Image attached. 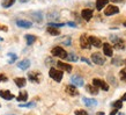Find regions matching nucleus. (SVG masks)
<instances>
[{"instance_id": "obj_39", "label": "nucleus", "mask_w": 126, "mask_h": 115, "mask_svg": "<svg viewBox=\"0 0 126 115\" xmlns=\"http://www.w3.org/2000/svg\"><path fill=\"white\" fill-rule=\"evenodd\" d=\"M120 100H122V101H126V93L122 96V99H120Z\"/></svg>"}, {"instance_id": "obj_32", "label": "nucleus", "mask_w": 126, "mask_h": 115, "mask_svg": "<svg viewBox=\"0 0 126 115\" xmlns=\"http://www.w3.org/2000/svg\"><path fill=\"white\" fill-rule=\"evenodd\" d=\"M74 114L75 115H88V113L86 111H83V109H78V111L74 112Z\"/></svg>"}, {"instance_id": "obj_40", "label": "nucleus", "mask_w": 126, "mask_h": 115, "mask_svg": "<svg viewBox=\"0 0 126 115\" xmlns=\"http://www.w3.org/2000/svg\"><path fill=\"white\" fill-rule=\"evenodd\" d=\"M112 2H123V0H111Z\"/></svg>"}, {"instance_id": "obj_37", "label": "nucleus", "mask_w": 126, "mask_h": 115, "mask_svg": "<svg viewBox=\"0 0 126 115\" xmlns=\"http://www.w3.org/2000/svg\"><path fill=\"white\" fill-rule=\"evenodd\" d=\"M66 24H68L69 27H73V28H75V27H77V24H75L74 22H67Z\"/></svg>"}, {"instance_id": "obj_25", "label": "nucleus", "mask_w": 126, "mask_h": 115, "mask_svg": "<svg viewBox=\"0 0 126 115\" xmlns=\"http://www.w3.org/2000/svg\"><path fill=\"white\" fill-rule=\"evenodd\" d=\"M36 36L34 35H26V41H27V44L28 46H31V44H34L36 42Z\"/></svg>"}, {"instance_id": "obj_18", "label": "nucleus", "mask_w": 126, "mask_h": 115, "mask_svg": "<svg viewBox=\"0 0 126 115\" xmlns=\"http://www.w3.org/2000/svg\"><path fill=\"white\" fill-rule=\"evenodd\" d=\"M81 16H82L86 21H89V20L93 18V11L92 9H83V11L81 12Z\"/></svg>"}, {"instance_id": "obj_15", "label": "nucleus", "mask_w": 126, "mask_h": 115, "mask_svg": "<svg viewBox=\"0 0 126 115\" xmlns=\"http://www.w3.org/2000/svg\"><path fill=\"white\" fill-rule=\"evenodd\" d=\"M16 24H17V27H21V28H31V22L30 21H27V20H16Z\"/></svg>"}, {"instance_id": "obj_31", "label": "nucleus", "mask_w": 126, "mask_h": 115, "mask_svg": "<svg viewBox=\"0 0 126 115\" xmlns=\"http://www.w3.org/2000/svg\"><path fill=\"white\" fill-rule=\"evenodd\" d=\"M66 23H56V22H50L49 26L50 27H54V28H58V27H64Z\"/></svg>"}, {"instance_id": "obj_5", "label": "nucleus", "mask_w": 126, "mask_h": 115, "mask_svg": "<svg viewBox=\"0 0 126 115\" xmlns=\"http://www.w3.org/2000/svg\"><path fill=\"white\" fill-rule=\"evenodd\" d=\"M92 61L94 62L95 64H97V65H103L104 63H105L104 57L99 54V52H94V54L92 55Z\"/></svg>"}, {"instance_id": "obj_34", "label": "nucleus", "mask_w": 126, "mask_h": 115, "mask_svg": "<svg viewBox=\"0 0 126 115\" xmlns=\"http://www.w3.org/2000/svg\"><path fill=\"white\" fill-rule=\"evenodd\" d=\"M119 74H120V78H122V80H125V81H126V70H122Z\"/></svg>"}, {"instance_id": "obj_16", "label": "nucleus", "mask_w": 126, "mask_h": 115, "mask_svg": "<svg viewBox=\"0 0 126 115\" xmlns=\"http://www.w3.org/2000/svg\"><path fill=\"white\" fill-rule=\"evenodd\" d=\"M17 66H19L21 70L26 71V70H28L29 69V66H30V61H29V59H23V61L19 62Z\"/></svg>"}, {"instance_id": "obj_12", "label": "nucleus", "mask_w": 126, "mask_h": 115, "mask_svg": "<svg viewBox=\"0 0 126 115\" xmlns=\"http://www.w3.org/2000/svg\"><path fill=\"white\" fill-rule=\"evenodd\" d=\"M65 90H66V92L72 96H75L79 94V91L77 90V86H74V85H67L65 87Z\"/></svg>"}, {"instance_id": "obj_38", "label": "nucleus", "mask_w": 126, "mask_h": 115, "mask_svg": "<svg viewBox=\"0 0 126 115\" xmlns=\"http://www.w3.org/2000/svg\"><path fill=\"white\" fill-rule=\"evenodd\" d=\"M117 111H118V109H115V111H112L109 115H116V114H117Z\"/></svg>"}, {"instance_id": "obj_14", "label": "nucleus", "mask_w": 126, "mask_h": 115, "mask_svg": "<svg viewBox=\"0 0 126 115\" xmlns=\"http://www.w3.org/2000/svg\"><path fill=\"white\" fill-rule=\"evenodd\" d=\"M103 52L108 57H112L113 51H112V46H110V43H104L103 44Z\"/></svg>"}, {"instance_id": "obj_45", "label": "nucleus", "mask_w": 126, "mask_h": 115, "mask_svg": "<svg viewBox=\"0 0 126 115\" xmlns=\"http://www.w3.org/2000/svg\"><path fill=\"white\" fill-rule=\"evenodd\" d=\"M0 41H2V38H1V37H0Z\"/></svg>"}, {"instance_id": "obj_8", "label": "nucleus", "mask_w": 126, "mask_h": 115, "mask_svg": "<svg viewBox=\"0 0 126 115\" xmlns=\"http://www.w3.org/2000/svg\"><path fill=\"white\" fill-rule=\"evenodd\" d=\"M71 81H72V84L74 85V86H77V87H81V86H83L84 85V81H83V79H82V77L78 76V74L72 76Z\"/></svg>"}, {"instance_id": "obj_3", "label": "nucleus", "mask_w": 126, "mask_h": 115, "mask_svg": "<svg viewBox=\"0 0 126 115\" xmlns=\"http://www.w3.org/2000/svg\"><path fill=\"white\" fill-rule=\"evenodd\" d=\"M110 40L112 41V43H113V46H115L116 49H124L125 48V44H124V41H123L122 38L117 37V36H115V35H111L110 36Z\"/></svg>"}, {"instance_id": "obj_26", "label": "nucleus", "mask_w": 126, "mask_h": 115, "mask_svg": "<svg viewBox=\"0 0 126 115\" xmlns=\"http://www.w3.org/2000/svg\"><path fill=\"white\" fill-rule=\"evenodd\" d=\"M28 99V93L26 92V91H22V92H20L19 93V95H17V101H26V100Z\"/></svg>"}, {"instance_id": "obj_6", "label": "nucleus", "mask_w": 126, "mask_h": 115, "mask_svg": "<svg viewBox=\"0 0 126 115\" xmlns=\"http://www.w3.org/2000/svg\"><path fill=\"white\" fill-rule=\"evenodd\" d=\"M80 46L82 49H89L92 44L89 42V37H87V35L86 34H82L80 37Z\"/></svg>"}, {"instance_id": "obj_19", "label": "nucleus", "mask_w": 126, "mask_h": 115, "mask_svg": "<svg viewBox=\"0 0 126 115\" xmlns=\"http://www.w3.org/2000/svg\"><path fill=\"white\" fill-rule=\"evenodd\" d=\"M89 42H90V44L94 46H96V48H99V46H102V42H101V40L97 37H95V36H89Z\"/></svg>"}, {"instance_id": "obj_17", "label": "nucleus", "mask_w": 126, "mask_h": 115, "mask_svg": "<svg viewBox=\"0 0 126 115\" xmlns=\"http://www.w3.org/2000/svg\"><path fill=\"white\" fill-rule=\"evenodd\" d=\"M83 104L87 106V107H94V106H97V101L95 99H90V98H83L82 99Z\"/></svg>"}, {"instance_id": "obj_7", "label": "nucleus", "mask_w": 126, "mask_h": 115, "mask_svg": "<svg viewBox=\"0 0 126 115\" xmlns=\"http://www.w3.org/2000/svg\"><path fill=\"white\" fill-rule=\"evenodd\" d=\"M119 13V8L117 6H113V5H110V6H108L105 8V11H104V15L107 16H111V15H115Z\"/></svg>"}, {"instance_id": "obj_22", "label": "nucleus", "mask_w": 126, "mask_h": 115, "mask_svg": "<svg viewBox=\"0 0 126 115\" xmlns=\"http://www.w3.org/2000/svg\"><path fill=\"white\" fill-rule=\"evenodd\" d=\"M86 90H87V92H89L90 94H93V95H96V94L98 93L97 87L94 86V85H87V86H86Z\"/></svg>"}, {"instance_id": "obj_30", "label": "nucleus", "mask_w": 126, "mask_h": 115, "mask_svg": "<svg viewBox=\"0 0 126 115\" xmlns=\"http://www.w3.org/2000/svg\"><path fill=\"white\" fill-rule=\"evenodd\" d=\"M36 106V104L35 102H28V104H20V107H22V108H29V107H35Z\"/></svg>"}, {"instance_id": "obj_4", "label": "nucleus", "mask_w": 126, "mask_h": 115, "mask_svg": "<svg viewBox=\"0 0 126 115\" xmlns=\"http://www.w3.org/2000/svg\"><path fill=\"white\" fill-rule=\"evenodd\" d=\"M93 85L96 86L97 88H101V90H103V91H109V85L105 83L104 80L102 79H98V78H95V79H93Z\"/></svg>"}, {"instance_id": "obj_44", "label": "nucleus", "mask_w": 126, "mask_h": 115, "mask_svg": "<svg viewBox=\"0 0 126 115\" xmlns=\"http://www.w3.org/2000/svg\"><path fill=\"white\" fill-rule=\"evenodd\" d=\"M6 115H14V114H6Z\"/></svg>"}, {"instance_id": "obj_2", "label": "nucleus", "mask_w": 126, "mask_h": 115, "mask_svg": "<svg viewBox=\"0 0 126 115\" xmlns=\"http://www.w3.org/2000/svg\"><path fill=\"white\" fill-rule=\"evenodd\" d=\"M51 54L59 58H67V55H68L61 46H54L53 49L51 50Z\"/></svg>"}, {"instance_id": "obj_41", "label": "nucleus", "mask_w": 126, "mask_h": 115, "mask_svg": "<svg viewBox=\"0 0 126 115\" xmlns=\"http://www.w3.org/2000/svg\"><path fill=\"white\" fill-rule=\"evenodd\" d=\"M20 2H28V1H29V0H19Z\"/></svg>"}, {"instance_id": "obj_24", "label": "nucleus", "mask_w": 126, "mask_h": 115, "mask_svg": "<svg viewBox=\"0 0 126 115\" xmlns=\"http://www.w3.org/2000/svg\"><path fill=\"white\" fill-rule=\"evenodd\" d=\"M14 2H15V0H1V6L4 8H9L14 5Z\"/></svg>"}, {"instance_id": "obj_20", "label": "nucleus", "mask_w": 126, "mask_h": 115, "mask_svg": "<svg viewBox=\"0 0 126 115\" xmlns=\"http://www.w3.org/2000/svg\"><path fill=\"white\" fill-rule=\"evenodd\" d=\"M109 2V0H97L96 1V9L97 11H102L103 7H105Z\"/></svg>"}, {"instance_id": "obj_9", "label": "nucleus", "mask_w": 126, "mask_h": 115, "mask_svg": "<svg viewBox=\"0 0 126 115\" xmlns=\"http://www.w3.org/2000/svg\"><path fill=\"white\" fill-rule=\"evenodd\" d=\"M30 16H31V19L34 20L35 22H37V23H41L43 21V13L42 12H38V11L31 12Z\"/></svg>"}, {"instance_id": "obj_33", "label": "nucleus", "mask_w": 126, "mask_h": 115, "mask_svg": "<svg viewBox=\"0 0 126 115\" xmlns=\"http://www.w3.org/2000/svg\"><path fill=\"white\" fill-rule=\"evenodd\" d=\"M63 42H64L63 44H65V46H71V43H72V40H71V37H65Z\"/></svg>"}, {"instance_id": "obj_43", "label": "nucleus", "mask_w": 126, "mask_h": 115, "mask_svg": "<svg viewBox=\"0 0 126 115\" xmlns=\"http://www.w3.org/2000/svg\"><path fill=\"white\" fill-rule=\"evenodd\" d=\"M124 26H125V27H126V21H125V22H124Z\"/></svg>"}, {"instance_id": "obj_11", "label": "nucleus", "mask_w": 126, "mask_h": 115, "mask_svg": "<svg viewBox=\"0 0 126 115\" xmlns=\"http://www.w3.org/2000/svg\"><path fill=\"white\" fill-rule=\"evenodd\" d=\"M28 78L32 83H39L41 81V74L38 72H29L28 73Z\"/></svg>"}, {"instance_id": "obj_21", "label": "nucleus", "mask_w": 126, "mask_h": 115, "mask_svg": "<svg viewBox=\"0 0 126 115\" xmlns=\"http://www.w3.org/2000/svg\"><path fill=\"white\" fill-rule=\"evenodd\" d=\"M14 83L16 84L17 87L21 88V87H24V86H26L27 80H26V78H22V77H21V78H15V79H14Z\"/></svg>"}, {"instance_id": "obj_28", "label": "nucleus", "mask_w": 126, "mask_h": 115, "mask_svg": "<svg viewBox=\"0 0 126 115\" xmlns=\"http://www.w3.org/2000/svg\"><path fill=\"white\" fill-rule=\"evenodd\" d=\"M67 61L68 62H77L78 61V56L74 52H69L67 55Z\"/></svg>"}, {"instance_id": "obj_1", "label": "nucleus", "mask_w": 126, "mask_h": 115, "mask_svg": "<svg viewBox=\"0 0 126 115\" xmlns=\"http://www.w3.org/2000/svg\"><path fill=\"white\" fill-rule=\"evenodd\" d=\"M49 76L53 79V80L56 81H61V79H63V76H64V73H63V71L61 70H57L54 69V68H51L49 71Z\"/></svg>"}, {"instance_id": "obj_23", "label": "nucleus", "mask_w": 126, "mask_h": 115, "mask_svg": "<svg viewBox=\"0 0 126 115\" xmlns=\"http://www.w3.org/2000/svg\"><path fill=\"white\" fill-rule=\"evenodd\" d=\"M46 33L50 35H52V36H58V35L60 34L59 33V30H58L57 28H54V27H47V29H46Z\"/></svg>"}, {"instance_id": "obj_42", "label": "nucleus", "mask_w": 126, "mask_h": 115, "mask_svg": "<svg viewBox=\"0 0 126 115\" xmlns=\"http://www.w3.org/2000/svg\"><path fill=\"white\" fill-rule=\"evenodd\" d=\"M97 115H104V113H103V112H98V113H97Z\"/></svg>"}, {"instance_id": "obj_36", "label": "nucleus", "mask_w": 126, "mask_h": 115, "mask_svg": "<svg viewBox=\"0 0 126 115\" xmlns=\"http://www.w3.org/2000/svg\"><path fill=\"white\" fill-rule=\"evenodd\" d=\"M81 61H82V62H84V63H87V64H89V65H92V63H90V62L88 61L87 58H84V57H82V58H81Z\"/></svg>"}, {"instance_id": "obj_29", "label": "nucleus", "mask_w": 126, "mask_h": 115, "mask_svg": "<svg viewBox=\"0 0 126 115\" xmlns=\"http://www.w3.org/2000/svg\"><path fill=\"white\" fill-rule=\"evenodd\" d=\"M112 106H113L115 109H120V108L123 107V101L122 100H117V101H115V102L112 104Z\"/></svg>"}, {"instance_id": "obj_35", "label": "nucleus", "mask_w": 126, "mask_h": 115, "mask_svg": "<svg viewBox=\"0 0 126 115\" xmlns=\"http://www.w3.org/2000/svg\"><path fill=\"white\" fill-rule=\"evenodd\" d=\"M7 80H8V78L5 74H0V83L1 81H7Z\"/></svg>"}, {"instance_id": "obj_13", "label": "nucleus", "mask_w": 126, "mask_h": 115, "mask_svg": "<svg viewBox=\"0 0 126 115\" xmlns=\"http://www.w3.org/2000/svg\"><path fill=\"white\" fill-rule=\"evenodd\" d=\"M0 96L5 100H13L14 99V94L11 93L9 91H7V90H1V91H0Z\"/></svg>"}, {"instance_id": "obj_27", "label": "nucleus", "mask_w": 126, "mask_h": 115, "mask_svg": "<svg viewBox=\"0 0 126 115\" xmlns=\"http://www.w3.org/2000/svg\"><path fill=\"white\" fill-rule=\"evenodd\" d=\"M7 56L9 57V61H8V63H9V64H13V63H14V62H16V59H17V56H16L15 54H13V52L7 54Z\"/></svg>"}, {"instance_id": "obj_10", "label": "nucleus", "mask_w": 126, "mask_h": 115, "mask_svg": "<svg viewBox=\"0 0 126 115\" xmlns=\"http://www.w3.org/2000/svg\"><path fill=\"white\" fill-rule=\"evenodd\" d=\"M57 66L59 68V70H61V71H67V72H71V71H72V65H71V64H68V63L58 62Z\"/></svg>"}]
</instances>
